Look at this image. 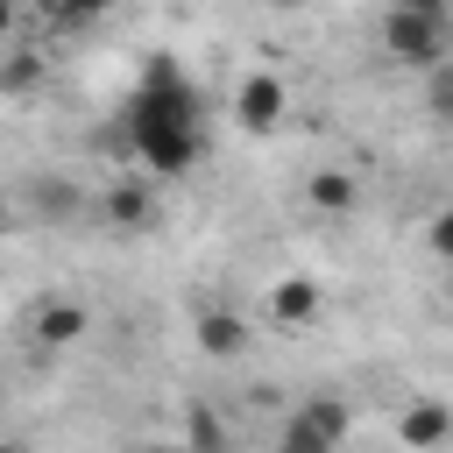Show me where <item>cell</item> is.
<instances>
[{
	"label": "cell",
	"instance_id": "1",
	"mask_svg": "<svg viewBox=\"0 0 453 453\" xmlns=\"http://www.w3.org/2000/svg\"><path fill=\"white\" fill-rule=\"evenodd\" d=\"M198 85L184 78V64L177 57H149L142 64V78H134V92H127V149L156 170V177H184L191 163H198V149H205V134H198Z\"/></svg>",
	"mask_w": 453,
	"mask_h": 453
},
{
	"label": "cell",
	"instance_id": "2",
	"mask_svg": "<svg viewBox=\"0 0 453 453\" xmlns=\"http://www.w3.org/2000/svg\"><path fill=\"white\" fill-rule=\"evenodd\" d=\"M382 50L396 57V64H411V71H439V64H453V21H446V7L439 0H403V7H389L382 14Z\"/></svg>",
	"mask_w": 453,
	"mask_h": 453
},
{
	"label": "cell",
	"instance_id": "3",
	"mask_svg": "<svg viewBox=\"0 0 453 453\" xmlns=\"http://www.w3.org/2000/svg\"><path fill=\"white\" fill-rule=\"evenodd\" d=\"M396 439H403V453H439V446H453V403L411 396V403L396 411Z\"/></svg>",
	"mask_w": 453,
	"mask_h": 453
},
{
	"label": "cell",
	"instance_id": "4",
	"mask_svg": "<svg viewBox=\"0 0 453 453\" xmlns=\"http://www.w3.org/2000/svg\"><path fill=\"white\" fill-rule=\"evenodd\" d=\"M283 106H290V92H283L276 71H255V78H241V92H234V120H241L248 134H269V127L283 120Z\"/></svg>",
	"mask_w": 453,
	"mask_h": 453
},
{
	"label": "cell",
	"instance_id": "5",
	"mask_svg": "<svg viewBox=\"0 0 453 453\" xmlns=\"http://www.w3.org/2000/svg\"><path fill=\"white\" fill-rule=\"evenodd\" d=\"M319 304H326L319 276H283V283L269 290V319H276V326H311Z\"/></svg>",
	"mask_w": 453,
	"mask_h": 453
},
{
	"label": "cell",
	"instance_id": "6",
	"mask_svg": "<svg viewBox=\"0 0 453 453\" xmlns=\"http://www.w3.org/2000/svg\"><path fill=\"white\" fill-rule=\"evenodd\" d=\"M198 347H205L212 361H234V354L248 347V319H241V311H219V304L198 311Z\"/></svg>",
	"mask_w": 453,
	"mask_h": 453
},
{
	"label": "cell",
	"instance_id": "7",
	"mask_svg": "<svg viewBox=\"0 0 453 453\" xmlns=\"http://www.w3.org/2000/svg\"><path fill=\"white\" fill-rule=\"evenodd\" d=\"M290 418H297L304 432H319V439H326L333 453H340V439H347V425H354V411H347L340 396H304V403H297Z\"/></svg>",
	"mask_w": 453,
	"mask_h": 453
},
{
	"label": "cell",
	"instance_id": "8",
	"mask_svg": "<svg viewBox=\"0 0 453 453\" xmlns=\"http://www.w3.org/2000/svg\"><path fill=\"white\" fill-rule=\"evenodd\" d=\"M85 326H92L85 304H42L35 311V340L42 347H71V340H85Z\"/></svg>",
	"mask_w": 453,
	"mask_h": 453
},
{
	"label": "cell",
	"instance_id": "9",
	"mask_svg": "<svg viewBox=\"0 0 453 453\" xmlns=\"http://www.w3.org/2000/svg\"><path fill=\"white\" fill-rule=\"evenodd\" d=\"M304 198H311L319 212H354V198H361V184H354L347 170H311V184H304Z\"/></svg>",
	"mask_w": 453,
	"mask_h": 453
},
{
	"label": "cell",
	"instance_id": "10",
	"mask_svg": "<svg viewBox=\"0 0 453 453\" xmlns=\"http://www.w3.org/2000/svg\"><path fill=\"white\" fill-rule=\"evenodd\" d=\"M149 212H156V205H149V191H142V184H113V191H106V226L142 234V226H149Z\"/></svg>",
	"mask_w": 453,
	"mask_h": 453
},
{
	"label": "cell",
	"instance_id": "11",
	"mask_svg": "<svg viewBox=\"0 0 453 453\" xmlns=\"http://www.w3.org/2000/svg\"><path fill=\"white\" fill-rule=\"evenodd\" d=\"M425 106H432L439 120H453V64H439V71L425 78Z\"/></svg>",
	"mask_w": 453,
	"mask_h": 453
},
{
	"label": "cell",
	"instance_id": "12",
	"mask_svg": "<svg viewBox=\"0 0 453 453\" xmlns=\"http://www.w3.org/2000/svg\"><path fill=\"white\" fill-rule=\"evenodd\" d=\"M35 205H42V212H71L78 191H71V184H35Z\"/></svg>",
	"mask_w": 453,
	"mask_h": 453
},
{
	"label": "cell",
	"instance_id": "13",
	"mask_svg": "<svg viewBox=\"0 0 453 453\" xmlns=\"http://www.w3.org/2000/svg\"><path fill=\"white\" fill-rule=\"evenodd\" d=\"M425 241H432V255H446V262H453V205H446V212H432V234H425Z\"/></svg>",
	"mask_w": 453,
	"mask_h": 453
},
{
	"label": "cell",
	"instance_id": "14",
	"mask_svg": "<svg viewBox=\"0 0 453 453\" xmlns=\"http://www.w3.org/2000/svg\"><path fill=\"white\" fill-rule=\"evenodd\" d=\"M191 439H198V453H219V425H212V418H198V425H191Z\"/></svg>",
	"mask_w": 453,
	"mask_h": 453
},
{
	"label": "cell",
	"instance_id": "15",
	"mask_svg": "<svg viewBox=\"0 0 453 453\" xmlns=\"http://www.w3.org/2000/svg\"><path fill=\"white\" fill-rule=\"evenodd\" d=\"M170 453H177V446H170Z\"/></svg>",
	"mask_w": 453,
	"mask_h": 453
},
{
	"label": "cell",
	"instance_id": "16",
	"mask_svg": "<svg viewBox=\"0 0 453 453\" xmlns=\"http://www.w3.org/2000/svg\"><path fill=\"white\" fill-rule=\"evenodd\" d=\"M276 453H283V446H276Z\"/></svg>",
	"mask_w": 453,
	"mask_h": 453
}]
</instances>
